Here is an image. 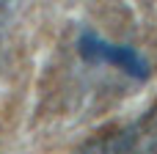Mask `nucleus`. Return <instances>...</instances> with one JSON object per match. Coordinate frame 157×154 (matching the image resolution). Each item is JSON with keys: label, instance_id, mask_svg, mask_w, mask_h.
Wrapping results in <instances>:
<instances>
[{"label": "nucleus", "instance_id": "1", "mask_svg": "<svg viewBox=\"0 0 157 154\" xmlns=\"http://www.w3.org/2000/svg\"><path fill=\"white\" fill-rule=\"evenodd\" d=\"M72 154H157V105L116 130L88 138Z\"/></svg>", "mask_w": 157, "mask_h": 154}, {"label": "nucleus", "instance_id": "2", "mask_svg": "<svg viewBox=\"0 0 157 154\" xmlns=\"http://www.w3.org/2000/svg\"><path fill=\"white\" fill-rule=\"evenodd\" d=\"M80 52H83V55H88V58L110 61V63H116L119 69H124V72L135 74V77H144V74H146V63H144V61H141L130 47L108 44V41H102V39H99V36H94V33H86V36L80 39Z\"/></svg>", "mask_w": 157, "mask_h": 154}, {"label": "nucleus", "instance_id": "3", "mask_svg": "<svg viewBox=\"0 0 157 154\" xmlns=\"http://www.w3.org/2000/svg\"><path fill=\"white\" fill-rule=\"evenodd\" d=\"M17 3H19V0H0V36H3V30H6V25H8L11 14H14V8H17Z\"/></svg>", "mask_w": 157, "mask_h": 154}]
</instances>
